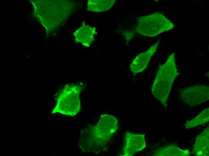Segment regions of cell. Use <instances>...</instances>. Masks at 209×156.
<instances>
[{
	"mask_svg": "<svg viewBox=\"0 0 209 156\" xmlns=\"http://www.w3.org/2000/svg\"><path fill=\"white\" fill-rule=\"evenodd\" d=\"M178 74L175 53L173 52L163 64L159 66L151 88L153 95L165 106L167 105L173 83Z\"/></svg>",
	"mask_w": 209,
	"mask_h": 156,
	"instance_id": "6da1fadb",
	"label": "cell"
},
{
	"mask_svg": "<svg viewBox=\"0 0 209 156\" xmlns=\"http://www.w3.org/2000/svg\"><path fill=\"white\" fill-rule=\"evenodd\" d=\"M81 90V87L78 85L71 83L64 86L58 93L56 105L52 113L76 115L81 109L80 96Z\"/></svg>",
	"mask_w": 209,
	"mask_h": 156,
	"instance_id": "7a4b0ae2",
	"label": "cell"
},
{
	"mask_svg": "<svg viewBox=\"0 0 209 156\" xmlns=\"http://www.w3.org/2000/svg\"><path fill=\"white\" fill-rule=\"evenodd\" d=\"M174 24L159 12L137 18L134 30L138 34L154 37L172 29Z\"/></svg>",
	"mask_w": 209,
	"mask_h": 156,
	"instance_id": "3957f363",
	"label": "cell"
},
{
	"mask_svg": "<svg viewBox=\"0 0 209 156\" xmlns=\"http://www.w3.org/2000/svg\"><path fill=\"white\" fill-rule=\"evenodd\" d=\"M179 98L185 104L192 106L199 105L209 99V88L205 86L196 85L181 89Z\"/></svg>",
	"mask_w": 209,
	"mask_h": 156,
	"instance_id": "277c9868",
	"label": "cell"
},
{
	"mask_svg": "<svg viewBox=\"0 0 209 156\" xmlns=\"http://www.w3.org/2000/svg\"><path fill=\"white\" fill-rule=\"evenodd\" d=\"M107 143L97 136L92 126L89 125L81 130L79 146L83 152H98Z\"/></svg>",
	"mask_w": 209,
	"mask_h": 156,
	"instance_id": "5b68a950",
	"label": "cell"
},
{
	"mask_svg": "<svg viewBox=\"0 0 209 156\" xmlns=\"http://www.w3.org/2000/svg\"><path fill=\"white\" fill-rule=\"evenodd\" d=\"M118 121L113 116L108 114L101 115L97 123L92 126L97 136L107 143L117 128Z\"/></svg>",
	"mask_w": 209,
	"mask_h": 156,
	"instance_id": "8992f818",
	"label": "cell"
},
{
	"mask_svg": "<svg viewBox=\"0 0 209 156\" xmlns=\"http://www.w3.org/2000/svg\"><path fill=\"white\" fill-rule=\"evenodd\" d=\"M146 146L144 135L128 132L125 136L123 155L132 156L142 150Z\"/></svg>",
	"mask_w": 209,
	"mask_h": 156,
	"instance_id": "52a82bcc",
	"label": "cell"
},
{
	"mask_svg": "<svg viewBox=\"0 0 209 156\" xmlns=\"http://www.w3.org/2000/svg\"><path fill=\"white\" fill-rule=\"evenodd\" d=\"M160 40H158L147 50L139 54L134 59L129 66L130 70L132 73H139L146 68L151 57L156 51Z\"/></svg>",
	"mask_w": 209,
	"mask_h": 156,
	"instance_id": "ba28073f",
	"label": "cell"
},
{
	"mask_svg": "<svg viewBox=\"0 0 209 156\" xmlns=\"http://www.w3.org/2000/svg\"><path fill=\"white\" fill-rule=\"evenodd\" d=\"M209 128L208 126L195 138L192 152L197 156L209 155Z\"/></svg>",
	"mask_w": 209,
	"mask_h": 156,
	"instance_id": "9c48e42d",
	"label": "cell"
},
{
	"mask_svg": "<svg viewBox=\"0 0 209 156\" xmlns=\"http://www.w3.org/2000/svg\"><path fill=\"white\" fill-rule=\"evenodd\" d=\"M191 155L190 151L183 150L175 145H169L159 148L154 154L158 156H189Z\"/></svg>",
	"mask_w": 209,
	"mask_h": 156,
	"instance_id": "30bf717a",
	"label": "cell"
},
{
	"mask_svg": "<svg viewBox=\"0 0 209 156\" xmlns=\"http://www.w3.org/2000/svg\"><path fill=\"white\" fill-rule=\"evenodd\" d=\"M209 120V108L208 107L201 111L193 119L185 123L184 126L186 129L192 128L203 124Z\"/></svg>",
	"mask_w": 209,
	"mask_h": 156,
	"instance_id": "8fae6325",
	"label": "cell"
},
{
	"mask_svg": "<svg viewBox=\"0 0 209 156\" xmlns=\"http://www.w3.org/2000/svg\"><path fill=\"white\" fill-rule=\"evenodd\" d=\"M89 3V9L95 12L106 11L110 9L115 2V0H92Z\"/></svg>",
	"mask_w": 209,
	"mask_h": 156,
	"instance_id": "7c38bea8",
	"label": "cell"
}]
</instances>
